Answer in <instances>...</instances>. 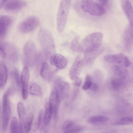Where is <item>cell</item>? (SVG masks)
<instances>
[{
    "mask_svg": "<svg viewBox=\"0 0 133 133\" xmlns=\"http://www.w3.org/2000/svg\"><path fill=\"white\" fill-rule=\"evenodd\" d=\"M38 37L45 58H50L55 53V49L53 38L51 34L46 30L42 29L39 32Z\"/></svg>",
    "mask_w": 133,
    "mask_h": 133,
    "instance_id": "cell-1",
    "label": "cell"
},
{
    "mask_svg": "<svg viewBox=\"0 0 133 133\" xmlns=\"http://www.w3.org/2000/svg\"><path fill=\"white\" fill-rule=\"evenodd\" d=\"M70 0H61L57 12V27L58 32L64 30L66 23L69 13Z\"/></svg>",
    "mask_w": 133,
    "mask_h": 133,
    "instance_id": "cell-2",
    "label": "cell"
},
{
    "mask_svg": "<svg viewBox=\"0 0 133 133\" xmlns=\"http://www.w3.org/2000/svg\"><path fill=\"white\" fill-rule=\"evenodd\" d=\"M24 62L28 66L32 67L37 62L39 55L34 42L31 40L27 41L23 47Z\"/></svg>",
    "mask_w": 133,
    "mask_h": 133,
    "instance_id": "cell-3",
    "label": "cell"
},
{
    "mask_svg": "<svg viewBox=\"0 0 133 133\" xmlns=\"http://www.w3.org/2000/svg\"><path fill=\"white\" fill-rule=\"evenodd\" d=\"M103 35L101 32H95L88 35L81 43L84 51L98 48L101 45Z\"/></svg>",
    "mask_w": 133,
    "mask_h": 133,
    "instance_id": "cell-4",
    "label": "cell"
},
{
    "mask_svg": "<svg viewBox=\"0 0 133 133\" xmlns=\"http://www.w3.org/2000/svg\"><path fill=\"white\" fill-rule=\"evenodd\" d=\"M80 6L84 11L91 15L101 16L105 12V10L102 5L92 0H82Z\"/></svg>",
    "mask_w": 133,
    "mask_h": 133,
    "instance_id": "cell-5",
    "label": "cell"
},
{
    "mask_svg": "<svg viewBox=\"0 0 133 133\" xmlns=\"http://www.w3.org/2000/svg\"><path fill=\"white\" fill-rule=\"evenodd\" d=\"M10 92V89H8L4 94L3 98V128L4 131L7 128L10 116L11 107L8 98Z\"/></svg>",
    "mask_w": 133,
    "mask_h": 133,
    "instance_id": "cell-6",
    "label": "cell"
},
{
    "mask_svg": "<svg viewBox=\"0 0 133 133\" xmlns=\"http://www.w3.org/2000/svg\"><path fill=\"white\" fill-rule=\"evenodd\" d=\"M104 59L107 62L125 67L130 66L131 62L127 57L121 53L109 55L104 57Z\"/></svg>",
    "mask_w": 133,
    "mask_h": 133,
    "instance_id": "cell-7",
    "label": "cell"
},
{
    "mask_svg": "<svg viewBox=\"0 0 133 133\" xmlns=\"http://www.w3.org/2000/svg\"><path fill=\"white\" fill-rule=\"evenodd\" d=\"M39 23L38 19L36 17L31 16L25 19L20 24L19 29L22 32L27 33L35 30Z\"/></svg>",
    "mask_w": 133,
    "mask_h": 133,
    "instance_id": "cell-8",
    "label": "cell"
},
{
    "mask_svg": "<svg viewBox=\"0 0 133 133\" xmlns=\"http://www.w3.org/2000/svg\"><path fill=\"white\" fill-rule=\"evenodd\" d=\"M84 62L80 56H78L75 59L72 65L69 73V76L72 80L75 78L80 73L83 66Z\"/></svg>",
    "mask_w": 133,
    "mask_h": 133,
    "instance_id": "cell-9",
    "label": "cell"
},
{
    "mask_svg": "<svg viewBox=\"0 0 133 133\" xmlns=\"http://www.w3.org/2000/svg\"><path fill=\"white\" fill-rule=\"evenodd\" d=\"M21 76L22 96L23 98L25 100L28 97V85L29 77V72L27 66L23 68Z\"/></svg>",
    "mask_w": 133,
    "mask_h": 133,
    "instance_id": "cell-10",
    "label": "cell"
},
{
    "mask_svg": "<svg viewBox=\"0 0 133 133\" xmlns=\"http://www.w3.org/2000/svg\"><path fill=\"white\" fill-rule=\"evenodd\" d=\"M121 5L129 22V26L133 29V7L131 3L129 0H122Z\"/></svg>",
    "mask_w": 133,
    "mask_h": 133,
    "instance_id": "cell-11",
    "label": "cell"
},
{
    "mask_svg": "<svg viewBox=\"0 0 133 133\" xmlns=\"http://www.w3.org/2000/svg\"><path fill=\"white\" fill-rule=\"evenodd\" d=\"M57 71V69H55L47 63L43 62L41 65L40 73L43 79L47 81H50Z\"/></svg>",
    "mask_w": 133,
    "mask_h": 133,
    "instance_id": "cell-12",
    "label": "cell"
},
{
    "mask_svg": "<svg viewBox=\"0 0 133 133\" xmlns=\"http://www.w3.org/2000/svg\"><path fill=\"white\" fill-rule=\"evenodd\" d=\"M59 99L57 90L56 88L54 87L52 89L49 98V101L52 108L53 115L55 120L57 119L58 116V108Z\"/></svg>",
    "mask_w": 133,
    "mask_h": 133,
    "instance_id": "cell-13",
    "label": "cell"
},
{
    "mask_svg": "<svg viewBox=\"0 0 133 133\" xmlns=\"http://www.w3.org/2000/svg\"><path fill=\"white\" fill-rule=\"evenodd\" d=\"M49 58L50 64L57 69H63L67 65V60L62 55L60 54L54 53Z\"/></svg>",
    "mask_w": 133,
    "mask_h": 133,
    "instance_id": "cell-14",
    "label": "cell"
},
{
    "mask_svg": "<svg viewBox=\"0 0 133 133\" xmlns=\"http://www.w3.org/2000/svg\"><path fill=\"white\" fill-rule=\"evenodd\" d=\"M103 50V47L101 46L98 48L84 51L83 58L84 63H89L93 61Z\"/></svg>",
    "mask_w": 133,
    "mask_h": 133,
    "instance_id": "cell-15",
    "label": "cell"
},
{
    "mask_svg": "<svg viewBox=\"0 0 133 133\" xmlns=\"http://www.w3.org/2000/svg\"><path fill=\"white\" fill-rule=\"evenodd\" d=\"M12 22L10 17L5 15L0 16V38L3 39L5 37L8 29Z\"/></svg>",
    "mask_w": 133,
    "mask_h": 133,
    "instance_id": "cell-16",
    "label": "cell"
},
{
    "mask_svg": "<svg viewBox=\"0 0 133 133\" xmlns=\"http://www.w3.org/2000/svg\"><path fill=\"white\" fill-rule=\"evenodd\" d=\"M27 3L25 1L21 0H11L5 5V9L10 12H15L19 11L26 6Z\"/></svg>",
    "mask_w": 133,
    "mask_h": 133,
    "instance_id": "cell-17",
    "label": "cell"
},
{
    "mask_svg": "<svg viewBox=\"0 0 133 133\" xmlns=\"http://www.w3.org/2000/svg\"><path fill=\"white\" fill-rule=\"evenodd\" d=\"M6 56L13 62L17 61L18 57V52L16 48L12 44L6 42L2 44Z\"/></svg>",
    "mask_w": 133,
    "mask_h": 133,
    "instance_id": "cell-18",
    "label": "cell"
},
{
    "mask_svg": "<svg viewBox=\"0 0 133 133\" xmlns=\"http://www.w3.org/2000/svg\"><path fill=\"white\" fill-rule=\"evenodd\" d=\"M124 41L127 50L131 51L133 49V29L129 26L124 32Z\"/></svg>",
    "mask_w": 133,
    "mask_h": 133,
    "instance_id": "cell-19",
    "label": "cell"
},
{
    "mask_svg": "<svg viewBox=\"0 0 133 133\" xmlns=\"http://www.w3.org/2000/svg\"><path fill=\"white\" fill-rule=\"evenodd\" d=\"M45 110L44 114L43 122L45 125L49 123L53 115V109L52 105L50 103L49 98H46L45 102Z\"/></svg>",
    "mask_w": 133,
    "mask_h": 133,
    "instance_id": "cell-20",
    "label": "cell"
},
{
    "mask_svg": "<svg viewBox=\"0 0 133 133\" xmlns=\"http://www.w3.org/2000/svg\"><path fill=\"white\" fill-rule=\"evenodd\" d=\"M17 110L19 118V132H23L24 131V124L25 111L24 107L21 102H19L17 103Z\"/></svg>",
    "mask_w": 133,
    "mask_h": 133,
    "instance_id": "cell-21",
    "label": "cell"
},
{
    "mask_svg": "<svg viewBox=\"0 0 133 133\" xmlns=\"http://www.w3.org/2000/svg\"><path fill=\"white\" fill-rule=\"evenodd\" d=\"M8 77V71L5 64L3 62L0 63V88L2 89L4 87Z\"/></svg>",
    "mask_w": 133,
    "mask_h": 133,
    "instance_id": "cell-22",
    "label": "cell"
},
{
    "mask_svg": "<svg viewBox=\"0 0 133 133\" xmlns=\"http://www.w3.org/2000/svg\"><path fill=\"white\" fill-rule=\"evenodd\" d=\"M28 92L33 96L41 97L43 95L42 88L37 84L33 83L31 84L28 89Z\"/></svg>",
    "mask_w": 133,
    "mask_h": 133,
    "instance_id": "cell-23",
    "label": "cell"
},
{
    "mask_svg": "<svg viewBox=\"0 0 133 133\" xmlns=\"http://www.w3.org/2000/svg\"><path fill=\"white\" fill-rule=\"evenodd\" d=\"M124 67L118 65H115L112 69L114 73L120 78H125L128 75V72Z\"/></svg>",
    "mask_w": 133,
    "mask_h": 133,
    "instance_id": "cell-24",
    "label": "cell"
},
{
    "mask_svg": "<svg viewBox=\"0 0 133 133\" xmlns=\"http://www.w3.org/2000/svg\"><path fill=\"white\" fill-rule=\"evenodd\" d=\"M109 120L108 117L103 116H92L88 119V122L92 124L103 123L107 122Z\"/></svg>",
    "mask_w": 133,
    "mask_h": 133,
    "instance_id": "cell-25",
    "label": "cell"
},
{
    "mask_svg": "<svg viewBox=\"0 0 133 133\" xmlns=\"http://www.w3.org/2000/svg\"><path fill=\"white\" fill-rule=\"evenodd\" d=\"M34 115L32 113L30 114L25 119L24 124V131L29 133L30 131Z\"/></svg>",
    "mask_w": 133,
    "mask_h": 133,
    "instance_id": "cell-26",
    "label": "cell"
},
{
    "mask_svg": "<svg viewBox=\"0 0 133 133\" xmlns=\"http://www.w3.org/2000/svg\"><path fill=\"white\" fill-rule=\"evenodd\" d=\"M70 48L73 51L78 52H84V50L81 44L79 42V38L77 37L74 39L71 42Z\"/></svg>",
    "mask_w": 133,
    "mask_h": 133,
    "instance_id": "cell-27",
    "label": "cell"
},
{
    "mask_svg": "<svg viewBox=\"0 0 133 133\" xmlns=\"http://www.w3.org/2000/svg\"><path fill=\"white\" fill-rule=\"evenodd\" d=\"M44 114L43 111L42 110H40L33 127V131L36 132L39 129L43 118Z\"/></svg>",
    "mask_w": 133,
    "mask_h": 133,
    "instance_id": "cell-28",
    "label": "cell"
},
{
    "mask_svg": "<svg viewBox=\"0 0 133 133\" xmlns=\"http://www.w3.org/2000/svg\"><path fill=\"white\" fill-rule=\"evenodd\" d=\"M11 74L17 86L20 87L21 85V76L20 75L18 69L16 68H13Z\"/></svg>",
    "mask_w": 133,
    "mask_h": 133,
    "instance_id": "cell-29",
    "label": "cell"
},
{
    "mask_svg": "<svg viewBox=\"0 0 133 133\" xmlns=\"http://www.w3.org/2000/svg\"><path fill=\"white\" fill-rule=\"evenodd\" d=\"M11 130L12 133L19 132V126L17 118L13 117L11 120L10 123Z\"/></svg>",
    "mask_w": 133,
    "mask_h": 133,
    "instance_id": "cell-30",
    "label": "cell"
},
{
    "mask_svg": "<svg viewBox=\"0 0 133 133\" xmlns=\"http://www.w3.org/2000/svg\"><path fill=\"white\" fill-rule=\"evenodd\" d=\"M123 84V81L121 79L115 78L111 81V85L112 89L115 90L119 89Z\"/></svg>",
    "mask_w": 133,
    "mask_h": 133,
    "instance_id": "cell-31",
    "label": "cell"
},
{
    "mask_svg": "<svg viewBox=\"0 0 133 133\" xmlns=\"http://www.w3.org/2000/svg\"><path fill=\"white\" fill-rule=\"evenodd\" d=\"M133 118L129 117L122 118L115 123L116 125H128L133 122Z\"/></svg>",
    "mask_w": 133,
    "mask_h": 133,
    "instance_id": "cell-32",
    "label": "cell"
},
{
    "mask_svg": "<svg viewBox=\"0 0 133 133\" xmlns=\"http://www.w3.org/2000/svg\"><path fill=\"white\" fill-rule=\"evenodd\" d=\"M92 83L91 78L89 75L87 76L85 82L84 83L82 89L84 90H86L90 88Z\"/></svg>",
    "mask_w": 133,
    "mask_h": 133,
    "instance_id": "cell-33",
    "label": "cell"
},
{
    "mask_svg": "<svg viewBox=\"0 0 133 133\" xmlns=\"http://www.w3.org/2000/svg\"><path fill=\"white\" fill-rule=\"evenodd\" d=\"M74 126V123L73 122L70 120L66 121L63 123L62 129L65 131L70 129Z\"/></svg>",
    "mask_w": 133,
    "mask_h": 133,
    "instance_id": "cell-34",
    "label": "cell"
},
{
    "mask_svg": "<svg viewBox=\"0 0 133 133\" xmlns=\"http://www.w3.org/2000/svg\"><path fill=\"white\" fill-rule=\"evenodd\" d=\"M82 129V128L81 127L74 125L70 129L65 131L64 132L67 133H77L81 131Z\"/></svg>",
    "mask_w": 133,
    "mask_h": 133,
    "instance_id": "cell-35",
    "label": "cell"
},
{
    "mask_svg": "<svg viewBox=\"0 0 133 133\" xmlns=\"http://www.w3.org/2000/svg\"><path fill=\"white\" fill-rule=\"evenodd\" d=\"M0 55L1 57L3 59H5L6 57L3 45L1 43L0 45Z\"/></svg>",
    "mask_w": 133,
    "mask_h": 133,
    "instance_id": "cell-36",
    "label": "cell"
},
{
    "mask_svg": "<svg viewBox=\"0 0 133 133\" xmlns=\"http://www.w3.org/2000/svg\"><path fill=\"white\" fill-rule=\"evenodd\" d=\"M75 81L74 84L77 86H79L81 84L82 80L81 78L78 76L75 79Z\"/></svg>",
    "mask_w": 133,
    "mask_h": 133,
    "instance_id": "cell-37",
    "label": "cell"
},
{
    "mask_svg": "<svg viewBox=\"0 0 133 133\" xmlns=\"http://www.w3.org/2000/svg\"><path fill=\"white\" fill-rule=\"evenodd\" d=\"M90 88L93 91H95L98 90V87L96 83H92Z\"/></svg>",
    "mask_w": 133,
    "mask_h": 133,
    "instance_id": "cell-38",
    "label": "cell"
},
{
    "mask_svg": "<svg viewBox=\"0 0 133 133\" xmlns=\"http://www.w3.org/2000/svg\"><path fill=\"white\" fill-rule=\"evenodd\" d=\"M108 0H96L97 2L101 5H106L107 3Z\"/></svg>",
    "mask_w": 133,
    "mask_h": 133,
    "instance_id": "cell-39",
    "label": "cell"
},
{
    "mask_svg": "<svg viewBox=\"0 0 133 133\" xmlns=\"http://www.w3.org/2000/svg\"><path fill=\"white\" fill-rule=\"evenodd\" d=\"M6 1L7 0H0V7L1 9L2 7Z\"/></svg>",
    "mask_w": 133,
    "mask_h": 133,
    "instance_id": "cell-40",
    "label": "cell"
},
{
    "mask_svg": "<svg viewBox=\"0 0 133 133\" xmlns=\"http://www.w3.org/2000/svg\"></svg>",
    "mask_w": 133,
    "mask_h": 133,
    "instance_id": "cell-41",
    "label": "cell"
},
{
    "mask_svg": "<svg viewBox=\"0 0 133 133\" xmlns=\"http://www.w3.org/2000/svg\"></svg>",
    "mask_w": 133,
    "mask_h": 133,
    "instance_id": "cell-42",
    "label": "cell"
}]
</instances>
